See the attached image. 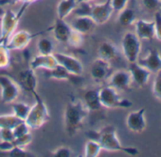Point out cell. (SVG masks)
<instances>
[{"label": "cell", "mask_w": 161, "mask_h": 157, "mask_svg": "<svg viewBox=\"0 0 161 157\" xmlns=\"http://www.w3.org/2000/svg\"><path fill=\"white\" fill-rule=\"evenodd\" d=\"M88 114L89 112L82 100H70L66 103L64 111V124L68 136H74L83 128L84 121Z\"/></svg>", "instance_id": "7a4b0ae2"}, {"label": "cell", "mask_w": 161, "mask_h": 157, "mask_svg": "<svg viewBox=\"0 0 161 157\" xmlns=\"http://www.w3.org/2000/svg\"><path fill=\"white\" fill-rule=\"evenodd\" d=\"M77 1H78V4H79V3H82V2H89V3H91V2L95 1V0H77Z\"/></svg>", "instance_id": "7bdbcfd3"}, {"label": "cell", "mask_w": 161, "mask_h": 157, "mask_svg": "<svg viewBox=\"0 0 161 157\" xmlns=\"http://www.w3.org/2000/svg\"><path fill=\"white\" fill-rule=\"evenodd\" d=\"M85 36L86 35H84L82 33H80V32L72 30L71 34H70L69 39H68V42H67V45L70 47H73V48H80V47H83V46L85 45V41H86Z\"/></svg>", "instance_id": "f1b7e54d"}, {"label": "cell", "mask_w": 161, "mask_h": 157, "mask_svg": "<svg viewBox=\"0 0 161 157\" xmlns=\"http://www.w3.org/2000/svg\"><path fill=\"white\" fill-rule=\"evenodd\" d=\"M126 127L135 133H141L145 131L147 122L145 118V108L130 112L126 116Z\"/></svg>", "instance_id": "7c38bea8"}, {"label": "cell", "mask_w": 161, "mask_h": 157, "mask_svg": "<svg viewBox=\"0 0 161 157\" xmlns=\"http://www.w3.org/2000/svg\"><path fill=\"white\" fill-rule=\"evenodd\" d=\"M71 76L63 66L57 65L51 70H47L44 72V77L47 80H55V81H64L69 82L71 80Z\"/></svg>", "instance_id": "cb8c5ba5"}, {"label": "cell", "mask_w": 161, "mask_h": 157, "mask_svg": "<svg viewBox=\"0 0 161 157\" xmlns=\"http://www.w3.org/2000/svg\"><path fill=\"white\" fill-rule=\"evenodd\" d=\"M114 13L111 0H105V2L101 4H92L90 17L93 21L99 25H103L109 21Z\"/></svg>", "instance_id": "30bf717a"}, {"label": "cell", "mask_w": 161, "mask_h": 157, "mask_svg": "<svg viewBox=\"0 0 161 157\" xmlns=\"http://www.w3.org/2000/svg\"><path fill=\"white\" fill-rule=\"evenodd\" d=\"M111 73V62L103 61L100 58H97L93 61L90 66V77L92 80L101 83L104 81L110 76Z\"/></svg>", "instance_id": "9a60e30c"}, {"label": "cell", "mask_w": 161, "mask_h": 157, "mask_svg": "<svg viewBox=\"0 0 161 157\" xmlns=\"http://www.w3.org/2000/svg\"><path fill=\"white\" fill-rule=\"evenodd\" d=\"M29 6V4L23 2L22 7L17 13L12 10L5 11L4 14L0 18V45H5L11 35L16 30V28Z\"/></svg>", "instance_id": "277c9868"}, {"label": "cell", "mask_w": 161, "mask_h": 157, "mask_svg": "<svg viewBox=\"0 0 161 157\" xmlns=\"http://www.w3.org/2000/svg\"><path fill=\"white\" fill-rule=\"evenodd\" d=\"M6 154H8V156H10V157H31V156H34L32 152H30L26 149L19 148V147H14L12 150H10Z\"/></svg>", "instance_id": "d590c367"}, {"label": "cell", "mask_w": 161, "mask_h": 157, "mask_svg": "<svg viewBox=\"0 0 161 157\" xmlns=\"http://www.w3.org/2000/svg\"><path fill=\"white\" fill-rule=\"evenodd\" d=\"M57 65H58V62H57L55 57L53 56V54H51V55L38 54V55L34 56L31 59V61L30 62V67L31 69H33L34 71L39 70V69H43L45 71L51 70L54 67H56Z\"/></svg>", "instance_id": "d6986e66"}, {"label": "cell", "mask_w": 161, "mask_h": 157, "mask_svg": "<svg viewBox=\"0 0 161 157\" xmlns=\"http://www.w3.org/2000/svg\"><path fill=\"white\" fill-rule=\"evenodd\" d=\"M19 2H23V0H0V6H1V7L14 6V5H16Z\"/></svg>", "instance_id": "60d3db41"}, {"label": "cell", "mask_w": 161, "mask_h": 157, "mask_svg": "<svg viewBox=\"0 0 161 157\" xmlns=\"http://www.w3.org/2000/svg\"><path fill=\"white\" fill-rule=\"evenodd\" d=\"M99 97L103 108L105 109L129 108L133 105L129 100L122 98L118 90L109 85L99 89Z\"/></svg>", "instance_id": "5b68a950"}, {"label": "cell", "mask_w": 161, "mask_h": 157, "mask_svg": "<svg viewBox=\"0 0 161 157\" xmlns=\"http://www.w3.org/2000/svg\"><path fill=\"white\" fill-rule=\"evenodd\" d=\"M135 33L140 40L152 41L154 38V22L144 19H136L135 22Z\"/></svg>", "instance_id": "ac0fdd59"}, {"label": "cell", "mask_w": 161, "mask_h": 157, "mask_svg": "<svg viewBox=\"0 0 161 157\" xmlns=\"http://www.w3.org/2000/svg\"><path fill=\"white\" fill-rule=\"evenodd\" d=\"M48 30H51L54 39L58 43L67 45L72 29H71L70 25L65 21V19L56 18L53 26H51L48 29Z\"/></svg>", "instance_id": "5bb4252c"}, {"label": "cell", "mask_w": 161, "mask_h": 157, "mask_svg": "<svg viewBox=\"0 0 161 157\" xmlns=\"http://www.w3.org/2000/svg\"><path fill=\"white\" fill-rule=\"evenodd\" d=\"M36 1H38V0H23V2L24 3H27V4H29V5H31V4H32V3H34V2H36ZM22 2V3H23Z\"/></svg>", "instance_id": "b9f144b4"}, {"label": "cell", "mask_w": 161, "mask_h": 157, "mask_svg": "<svg viewBox=\"0 0 161 157\" xmlns=\"http://www.w3.org/2000/svg\"><path fill=\"white\" fill-rule=\"evenodd\" d=\"M53 56L55 57L58 64L63 66L70 75L78 77L84 74V64L77 57L61 52H54Z\"/></svg>", "instance_id": "9c48e42d"}, {"label": "cell", "mask_w": 161, "mask_h": 157, "mask_svg": "<svg viewBox=\"0 0 161 157\" xmlns=\"http://www.w3.org/2000/svg\"><path fill=\"white\" fill-rule=\"evenodd\" d=\"M132 84V78L128 70H117L108 77V85L118 91L129 90Z\"/></svg>", "instance_id": "8fae6325"}, {"label": "cell", "mask_w": 161, "mask_h": 157, "mask_svg": "<svg viewBox=\"0 0 161 157\" xmlns=\"http://www.w3.org/2000/svg\"><path fill=\"white\" fill-rule=\"evenodd\" d=\"M31 128L28 126V124L22 120L20 121L19 123H17L14 128H13V132H14V137H19V136H22V135H25L27 133H31Z\"/></svg>", "instance_id": "836d02e7"}, {"label": "cell", "mask_w": 161, "mask_h": 157, "mask_svg": "<svg viewBox=\"0 0 161 157\" xmlns=\"http://www.w3.org/2000/svg\"><path fill=\"white\" fill-rule=\"evenodd\" d=\"M77 5V0H60L56 8L57 18L66 19L74 12Z\"/></svg>", "instance_id": "603a6c76"}, {"label": "cell", "mask_w": 161, "mask_h": 157, "mask_svg": "<svg viewBox=\"0 0 161 157\" xmlns=\"http://www.w3.org/2000/svg\"><path fill=\"white\" fill-rule=\"evenodd\" d=\"M15 139L13 129L11 128H1L0 129V141L13 142Z\"/></svg>", "instance_id": "f35d334b"}, {"label": "cell", "mask_w": 161, "mask_h": 157, "mask_svg": "<svg viewBox=\"0 0 161 157\" xmlns=\"http://www.w3.org/2000/svg\"><path fill=\"white\" fill-rule=\"evenodd\" d=\"M153 97L161 101V70L156 73V76L153 83Z\"/></svg>", "instance_id": "d6a6232c"}, {"label": "cell", "mask_w": 161, "mask_h": 157, "mask_svg": "<svg viewBox=\"0 0 161 157\" xmlns=\"http://www.w3.org/2000/svg\"><path fill=\"white\" fill-rule=\"evenodd\" d=\"M136 21V11L132 8L126 7L122 11L119 13L118 22L122 27H130L135 24Z\"/></svg>", "instance_id": "d4e9b609"}, {"label": "cell", "mask_w": 161, "mask_h": 157, "mask_svg": "<svg viewBox=\"0 0 161 157\" xmlns=\"http://www.w3.org/2000/svg\"><path fill=\"white\" fill-rule=\"evenodd\" d=\"M32 96L35 100V102L31 106L25 122L28 124L31 130H37L42 128L50 120V114L45 100L41 98L38 92L34 91Z\"/></svg>", "instance_id": "3957f363"}, {"label": "cell", "mask_w": 161, "mask_h": 157, "mask_svg": "<svg viewBox=\"0 0 161 157\" xmlns=\"http://www.w3.org/2000/svg\"><path fill=\"white\" fill-rule=\"evenodd\" d=\"M129 1L130 0H111L114 12L119 14L120 11H122L124 8H126L128 6Z\"/></svg>", "instance_id": "ab89813d"}, {"label": "cell", "mask_w": 161, "mask_h": 157, "mask_svg": "<svg viewBox=\"0 0 161 157\" xmlns=\"http://www.w3.org/2000/svg\"><path fill=\"white\" fill-rule=\"evenodd\" d=\"M89 139H94L98 141L103 150L110 152H123L125 154L136 156L138 154V149L136 148L124 147L118 134L117 130L114 126L108 125L102 128L99 131H89L87 133Z\"/></svg>", "instance_id": "6da1fadb"}, {"label": "cell", "mask_w": 161, "mask_h": 157, "mask_svg": "<svg viewBox=\"0 0 161 157\" xmlns=\"http://www.w3.org/2000/svg\"><path fill=\"white\" fill-rule=\"evenodd\" d=\"M51 155L54 157H71L74 155V151L70 147L61 146L51 151Z\"/></svg>", "instance_id": "1f68e13d"}, {"label": "cell", "mask_w": 161, "mask_h": 157, "mask_svg": "<svg viewBox=\"0 0 161 157\" xmlns=\"http://www.w3.org/2000/svg\"><path fill=\"white\" fill-rule=\"evenodd\" d=\"M36 48L38 54L51 55L54 53V44L47 38H40L36 43Z\"/></svg>", "instance_id": "83f0119b"}, {"label": "cell", "mask_w": 161, "mask_h": 157, "mask_svg": "<svg viewBox=\"0 0 161 157\" xmlns=\"http://www.w3.org/2000/svg\"><path fill=\"white\" fill-rule=\"evenodd\" d=\"M121 49L128 62H135L139 58L141 51L140 39L135 32H126L121 39Z\"/></svg>", "instance_id": "52a82bcc"}, {"label": "cell", "mask_w": 161, "mask_h": 157, "mask_svg": "<svg viewBox=\"0 0 161 157\" xmlns=\"http://www.w3.org/2000/svg\"><path fill=\"white\" fill-rule=\"evenodd\" d=\"M10 52L5 45H0V69H6L11 65Z\"/></svg>", "instance_id": "4dcf8cb0"}, {"label": "cell", "mask_w": 161, "mask_h": 157, "mask_svg": "<svg viewBox=\"0 0 161 157\" xmlns=\"http://www.w3.org/2000/svg\"><path fill=\"white\" fill-rule=\"evenodd\" d=\"M154 38L161 42V12L157 11L154 13Z\"/></svg>", "instance_id": "8d00e7d4"}, {"label": "cell", "mask_w": 161, "mask_h": 157, "mask_svg": "<svg viewBox=\"0 0 161 157\" xmlns=\"http://www.w3.org/2000/svg\"><path fill=\"white\" fill-rule=\"evenodd\" d=\"M31 106L26 102H21V101H14L12 103V109H13V115L17 117L20 120H24L27 118L29 116V113L31 111Z\"/></svg>", "instance_id": "484cf974"}, {"label": "cell", "mask_w": 161, "mask_h": 157, "mask_svg": "<svg viewBox=\"0 0 161 157\" xmlns=\"http://www.w3.org/2000/svg\"><path fill=\"white\" fill-rule=\"evenodd\" d=\"M128 71L132 78V83L137 87H144L148 84L152 75L148 69L141 66L137 62H129Z\"/></svg>", "instance_id": "4fadbf2b"}, {"label": "cell", "mask_w": 161, "mask_h": 157, "mask_svg": "<svg viewBox=\"0 0 161 157\" xmlns=\"http://www.w3.org/2000/svg\"><path fill=\"white\" fill-rule=\"evenodd\" d=\"M31 142H32V135L31 133H27L25 135L16 137L14 140V144L15 147H19V148H23V149H26L27 147H29L31 144Z\"/></svg>", "instance_id": "e575fe53"}, {"label": "cell", "mask_w": 161, "mask_h": 157, "mask_svg": "<svg viewBox=\"0 0 161 157\" xmlns=\"http://www.w3.org/2000/svg\"><path fill=\"white\" fill-rule=\"evenodd\" d=\"M98 58L112 62L119 57V50L117 46L111 41H103L100 44L97 50Z\"/></svg>", "instance_id": "44dd1931"}, {"label": "cell", "mask_w": 161, "mask_h": 157, "mask_svg": "<svg viewBox=\"0 0 161 157\" xmlns=\"http://www.w3.org/2000/svg\"><path fill=\"white\" fill-rule=\"evenodd\" d=\"M82 101L89 113L99 112L103 109L99 97V89H89L86 91Z\"/></svg>", "instance_id": "7402d4cb"}, {"label": "cell", "mask_w": 161, "mask_h": 157, "mask_svg": "<svg viewBox=\"0 0 161 157\" xmlns=\"http://www.w3.org/2000/svg\"><path fill=\"white\" fill-rule=\"evenodd\" d=\"M136 62L151 73H157L161 70V55L159 51L153 47L149 49V53L146 57L138 58Z\"/></svg>", "instance_id": "2e32d148"}, {"label": "cell", "mask_w": 161, "mask_h": 157, "mask_svg": "<svg viewBox=\"0 0 161 157\" xmlns=\"http://www.w3.org/2000/svg\"><path fill=\"white\" fill-rule=\"evenodd\" d=\"M102 150L103 149L98 141L94 139H89L85 144L84 156L85 157H98L100 156Z\"/></svg>", "instance_id": "4316f807"}, {"label": "cell", "mask_w": 161, "mask_h": 157, "mask_svg": "<svg viewBox=\"0 0 161 157\" xmlns=\"http://www.w3.org/2000/svg\"><path fill=\"white\" fill-rule=\"evenodd\" d=\"M20 121H22V120L15 117L13 114L0 115V129H1V128H11V129H13Z\"/></svg>", "instance_id": "f546056e"}, {"label": "cell", "mask_w": 161, "mask_h": 157, "mask_svg": "<svg viewBox=\"0 0 161 157\" xmlns=\"http://www.w3.org/2000/svg\"><path fill=\"white\" fill-rule=\"evenodd\" d=\"M144 8L151 12H157L161 10V0H142Z\"/></svg>", "instance_id": "74e56055"}, {"label": "cell", "mask_w": 161, "mask_h": 157, "mask_svg": "<svg viewBox=\"0 0 161 157\" xmlns=\"http://www.w3.org/2000/svg\"><path fill=\"white\" fill-rule=\"evenodd\" d=\"M4 13H5V10L3 9V7L0 6V18L2 17V15L4 14Z\"/></svg>", "instance_id": "ee69618b"}, {"label": "cell", "mask_w": 161, "mask_h": 157, "mask_svg": "<svg viewBox=\"0 0 161 157\" xmlns=\"http://www.w3.org/2000/svg\"><path fill=\"white\" fill-rule=\"evenodd\" d=\"M69 25L72 30L82 33L84 35L92 33L97 27V24L93 21L91 17L80 16V15H76V17L71 20Z\"/></svg>", "instance_id": "e0dca14e"}, {"label": "cell", "mask_w": 161, "mask_h": 157, "mask_svg": "<svg viewBox=\"0 0 161 157\" xmlns=\"http://www.w3.org/2000/svg\"><path fill=\"white\" fill-rule=\"evenodd\" d=\"M19 84L26 91L31 92V94L34 91H37L38 81H37L35 71L31 67L21 71L19 74Z\"/></svg>", "instance_id": "ffe728a7"}, {"label": "cell", "mask_w": 161, "mask_h": 157, "mask_svg": "<svg viewBox=\"0 0 161 157\" xmlns=\"http://www.w3.org/2000/svg\"><path fill=\"white\" fill-rule=\"evenodd\" d=\"M44 31H41L39 33H31L28 30H15L11 37L8 39L5 46L10 51H20L24 50L29 46V45L31 43V41L36 38L37 36L41 35Z\"/></svg>", "instance_id": "ba28073f"}, {"label": "cell", "mask_w": 161, "mask_h": 157, "mask_svg": "<svg viewBox=\"0 0 161 157\" xmlns=\"http://www.w3.org/2000/svg\"><path fill=\"white\" fill-rule=\"evenodd\" d=\"M21 94V86L11 77L0 75V98L3 103L12 104Z\"/></svg>", "instance_id": "8992f818"}]
</instances>
